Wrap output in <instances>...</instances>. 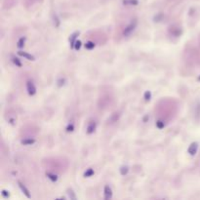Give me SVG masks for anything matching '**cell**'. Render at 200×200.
<instances>
[{
    "label": "cell",
    "mask_w": 200,
    "mask_h": 200,
    "mask_svg": "<svg viewBox=\"0 0 200 200\" xmlns=\"http://www.w3.org/2000/svg\"><path fill=\"white\" fill-rule=\"evenodd\" d=\"M137 25H138V20L137 19H134V20H131L130 24L128 25L127 27H125V29H123V32H122L123 36H124V37L130 36V35L134 32V30L136 29Z\"/></svg>",
    "instance_id": "6da1fadb"
},
{
    "label": "cell",
    "mask_w": 200,
    "mask_h": 200,
    "mask_svg": "<svg viewBox=\"0 0 200 200\" xmlns=\"http://www.w3.org/2000/svg\"><path fill=\"white\" fill-rule=\"evenodd\" d=\"M27 94L29 95V96H34L35 94H36L37 92V89H36V86H35V84L33 83L32 80H29L27 81Z\"/></svg>",
    "instance_id": "7a4b0ae2"
},
{
    "label": "cell",
    "mask_w": 200,
    "mask_h": 200,
    "mask_svg": "<svg viewBox=\"0 0 200 200\" xmlns=\"http://www.w3.org/2000/svg\"><path fill=\"white\" fill-rule=\"evenodd\" d=\"M113 196V192H112L111 188L109 186V184H106L104 188V197L106 200H109L112 198Z\"/></svg>",
    "instance_id": "3957f363"
},
{
    "label": "cell",
    "mask_w": 200,
    "mask_h": 200,
    "mask_svg": "<svg viewBox=\"0 0 200 200\" xmlns=\"http://www.w3.org/2000/svg\"><path fill=\"white\" fill-rule=\"evenodd\" d=\"M96 129H97V122L95 121V120H91V121L88 123V125H87L86 133L88 135H91L96 131Z\"/></svg>",
    "instance_id": "277c9868"
},
{
    "label": "cell",
    "mask_w": 200,
    "mask_h": 200,
    "mask_svg": "<svg viewBox=\"0 0 200 200\" xmlns=\"http://www.w3.org/2000/svg\"><path fill=\"white\" fill-rule=\"evenodd\" d=\"M197 150H198V143L193 142L190 143V145L188 148V153L189 155L194 156L197 153Z\"/></svg>",
    "instance_id": "5b68a950"
},
{
    "label": "cell",
    "mask_w": 200,
    "mask_h": 200,
    "mask_svg": "<svg viewBox=\"0 0 200 200\" xmlns=\"http://www.w3.org/2000/svg\"><path fill=\"white\" fill-rule=\"evenodd\" d=\"M18 186H19V188H20V191H22L23 193H24L25 195L27 197V198H31V194H30L29 189L27 188V186H25V184L22 183V182L18 181Z\"/></svg>",
    "instance_id": "8992f818"
},
{
    "label": "cell",
    "mask_w": 200,
    "mask_h": 200,
    "mask_svg": "<svg viewBox=\"0 0 200 200\" xmlns=\"http://www.w3.org/2000/svg\"><path fill=\"white\" fill-rule=\"evenodd\" d=\"M79 34H80V32H79V31H74L73 33H71V34L70 35V37H68V41H70V45L71 49H73L74 44H75V42H76V40H77V37H78Z\"/></svg>",
    "instance_id": "52a82bcc"
},
{
    "label": "cell",
    "mask_w": 200,
    "mask_h": 200,
    "mask_svg": "<svg viewBox=\"0 0 200 200\" xmlns=\"http://www.w3.org/2000/svg\"><path fill=\"white\" fill-rule=\"evenodd\" d=\"M18 55L20 56V57H23V58H25V59H27V60H29V61H35V57L33 55H31V54H29V53H27V52H25V51H18Z\"/></svg>",
    "instance_id": "ba28073f"
},
{
    "label": "cell",
    "mask_w": 200,
    "mask_h": 200,
    "mask_svg": "<svg viewBox=\"0 0 200 200\" xmlns=\"http://www.w3.org/2000/svg\"><path fill=\"white\" fill-rule=\"evenodd\" d=\"M35 143H36V140L34 138H25V139L20 141V143L23 145H32Z\"/></svg>",
    "instance_id": "9c48e42d"
},
{
    "label": "cell",
    "mask_w": 200,
    "mask_h": 200,
    "mask_svg": "<svg viewBox=\"0 0 200 200\" xmlns=\"http://www.w3.org/2000/svg\"><path fill=\"white\" fill-rule=\"evenodd\" d=\"M45 175L51 182H53V183H56V182L59 180L58 175H57V174H55V173H53V172H46Z\"/></svg>",
    "instance_id": "30bf717a"
},
{
    "label": "cell",
    "mask_w": 200,
    "mask_h": 200,
    "mask_svg": "<svg viewBox=\"0 0 200 200\" xmlns=\"http://www.w3.org/2000/svg\"><path fill=\"white\" fill-rule=\"evenodd\" d=\"M25 41H27V37L25 36H22L20 38H19V40L17 41V47L18 49H23L25 45Z\"/></svg>",
    "instance_id": "8fae6325"
},
{
    "label": "cell",
    "mask_w": 200,
    "mask_h": 200,
    "mask_svg": "<svg viewBox=\"0 0 200 200\" xmlns=\"http://www.w3.org/2000/svg\"><path fill=\"white\" fill-rule=\"evenodd\" d=\"M84 47H85L86 50H93L95 47H96V44H95L94 41H86V43L84 44Z\"/></svg>",
    "instance_id": "7c38bea8"
},
{
    "label": "cell",
    "mask_w": 200,
    "mask_h": 200,
    "mask_svg": "<svg viewBox=\"0 0 200 200\" xmlns=\"http://www.w3.org/2000/svg\"><path fill=\"white\" fill-rule=\"evenodd\" d=\"M128 172H129V166H127V165H123L119 169V173L121 176H126L128 174Z\"/></svg>",
    "instance_id": "4fadbf2b"
},
{
    "label": "cell",
    "mask_w": 200,
    "mask_h": 200,
    "mask_svg": "<svg viewBox=\"0 0 200 200\" xmlns=\"http://www.w3.org/2000/svg\"><path fill=\"white\" fill-rule=\"evenodd\" d=\"M66 193H68V195L70 198V200H76V199H77V197H76V195H75V192L73 191L72 188H68Z\"/></svg>",
    "instance_id": "5bb4252c"
},
{
    "label": "cell",
    "mask_w": 200,
    "mask_h": 200,
    "mask_svg": "<svg viewBox=\"0 0 200 200\" xmlns=\"http://www.w3.org/2000/svg\"><path fill=\"white\" fill-rule=\"evenodd\" d=\"M94 174H95L94 169H92V168H88L85 172H84L83 177H84V178H90V177L93 176Z\"/></svg>",
    "instance_id": "9a60e30c"
},
{
    "label": "cell",
    "mask_w": 200,
    "mask_h": 200,
    "mask_svg": "<svg viewBox=\"0 0 200 200\" xmlns=\"http://www.w3.org/2000/svg\"><path fill=\"white\" fill-rule=\"evenodd\" d=\"M12 61H13V63H14L15 66H18V68H22V66H23L22 61H20V60L19 58H17V57H13V58H12Z\"/></svg>",
    "instance_id": "2e32d148"
},
{
    "label": "cell",
    "mask_w": 200,
    "mask_h": 200,
    "mask_svg": "<svg viewBox=\"0 0 200 200\" xmlns=\"http://www.w3.org/2000/svg\"><path fill=\"white\" fill-rule=\"evenodd\" d=\"M151 98H152V93L150 91H145V94H143V99H145V102H149Z\"/></svg>",
    "instance_id": "e0dca14e"
},
{
    "label": "cell",
    "mask_w": 200,
    "mask_h": 200,
    "mask_svg": "<svg viewBox=\"0 0 200 200\" xmlns=\"http://www.w3.org/2000/svg\"><path fill=\"white\" fill-rule=\"evenodd\" d=\"M123 4L124 5H134V6H136V5L139 4V1H138V0H124V1H123Z\"/></svg>",
    "instance_id": "ac0fdd59"
},
{
    "label": "cell",
    "mask_w": 200,
    "mask_h": 200,
    "mask_svg": "<svg viewBox=\"0 0 200 200\" xmlns=\"http://www.w3.org/2000/svg\"><path fill=\"white\" fill-rule=\"evenodd\" d=\"M155 125H156V127H157L158 129H163V128L165 127V121H164V120L159 119V120H157V121H156Z\"/></svg>",
    "instance_id": "d6986e66"
},
{
    "label": "cell",
    "mask_w": 200,
    "mask_h": 200,
    "mask_svg": "<svg viewBox=\"0 0 200 200\" xmlns=\"http://www.w3.org/2000/svg\"><path fill=\"white\" fill-rule=\"evenodd\" d=\"M53 20H54V25H55V27H60V25H61V20H60V19H59V17H58L56 14L54 15Z\"/></svg>",
    "instance_id": "ffe728a7"
},
{
    "label": "cell",
    "mask_w": 200,
    "mask_h": 200,
    "mask_svg": "<svg viewBox=\"0 0 200 200\" xmlns=\"http://www.w3.org/2000/svg\"><path fill=\"white\" fill-rule=\"evenodd\" d=\"M66 80L65 77H61V78H59L57 80V85L59 87H63L66 84Z\"/></svg>",
    "instance_id": "44dd1931"
},
{
    "label": "cell",
    "mask_w": 200,
    "mask_h": 200,
    "mask_svg": "<svg viewBox=\"0 0 200 200\" xmlns=\"http://www.w3.org/2000/svg\"><path fill=\"white\" fill-rule=\"evenodd\" d=\"M81 46H82V42L80 40H76V42H75V44H74V47H73V49L75 50V51H79L81 49Z\"/></svg>",
    "instance_id": "7402d4cb"
},
{
    "label": "cell",
    "mask_w": 200,
    "mask_h": 200,
    "mask_svg": "<svg viewBox=\"0 0 200 200\" xmlns=\"http://www.w3.org/2000/svg\"><path fill=\"white\" fill-rule=\"evenodd\" d=\"M74 131V123H70V124L68 125V126H66V132H73Z\"/></svg>",
    "instance_id": "603a6c76"
},
{
    "label": "cell",
    "mask_w": 200,
    "mask_h": 200,
    "mask_svg": "<svg viewBox=\"0 0 200 200\" xmlns=\"http://www.w3.org/2000/svg\"><path fill=\"white\" fill-rule=\"evenodd\" d=\"M1 195L4 197V198H8V197H10V193L8 190H6V189H2L1 190Z\"/></svg>",
    "instance_id": "cb8c5ba5"
},
{
    "label": "cell",
    "mask_w": 200,
    "mask_h": 200,
    "mask_svg": "<svg viewBox=\"0 0 200 200\" xmlns=\"http://www.w3.org/2000/svg\"><path fill=\"white\" fill-rule=\"evenodd\" d=\"M198 80L200 81V76H199V77H198Z\"/></svg>",
    "instance_id": "d4e9b609"
}]
</instances>
